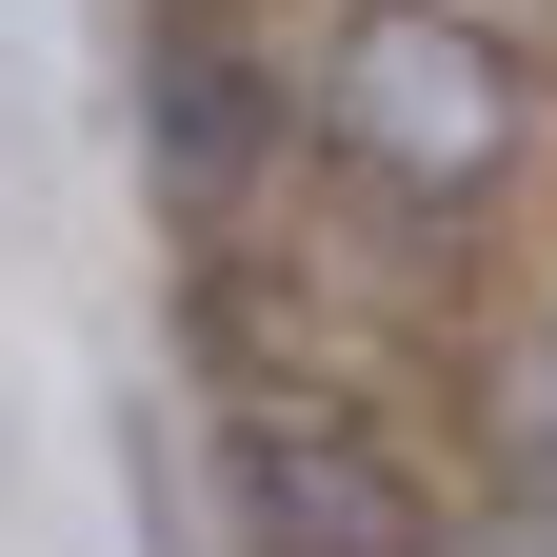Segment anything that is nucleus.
<instances>
[{"label": "nucleus", "mask_w": 557, "mask_h": 557, "mask_svg": "<svg viewBox=\"0 0 557 557\" xmlns=\"http://www.w3.org/2000/svg\"><path fill=\"white\" fill-rule=\"evenodd\" d=\"M458 438H478V478H537L557 498V278L458 338Z\"/></svg>", "instance_id": "4"}, {"label": "nucleus", "mask_w": 557, "mask_h": 557, "mask_svg": "<svg viewBox=\"0 0 557 557\" xmlns=\"http://www.w3.org/2000/svg\"><path fill=\"white\" fill-rule=\"evenodd\" d=\"M299 160L359 199L379 239L478 259L557 160V81L518 0H319L299 40Z\"/></svg>", "instance_id": "1"}, {"label": "nucleus", "mask_w": 557, "mask_h": 557, "mask_svg": "<svg viewBox=\"0 0 557 557\" xmlns=\"http://www.w3.org/2000/svg\"><path fill=\"white\" fill-rule=\"evenodd\" d=\"M139 120H160L180 220L239 239V199L299 160V40H259L239 0H160V40H139Z\"/></svg>", "instance_id": "3"}, {"label": "nucleus", "mask_w": 557, "mask_h": 557, "mask_svg": "<svg viewBox=\"0 0 557 557\" xmlns=\"http://www.w3.org/2000/svg\"><path fill=\"white\" fill-rule=\"evenodd\" d=\"M418 557H557V498H537V478H458Z\"/></svg>", "instance_id": "5"}, {"label": "nucleus", "mask_w": 557, "mask_h": 557, "mask_svg": "<svg viewBox=\"0 0 557 557\" xmlns=\"http://www.w3.org/2000/svg\"><path fill=\"white\" fill-rule=\"evenodd\" d=\"M518 21H557V0H518Z\"/></svg>", "instance_id": "6"}, {"label": "nucleus", "mask_w": 557, "mask_h": 557, "mask_svg": "<svg viewBox=\"0 0 557 557\" xmlns=\"http://www.w3.org/2000/svg\"><path fill=\"white\" fill-rule=\"evenodd\" d=\"M199 478H220L239 557H418L438 498H458V478H418V438L379 398H319V379H220Z\"/></svg>", "instance_id": "2"}]
</instances>
